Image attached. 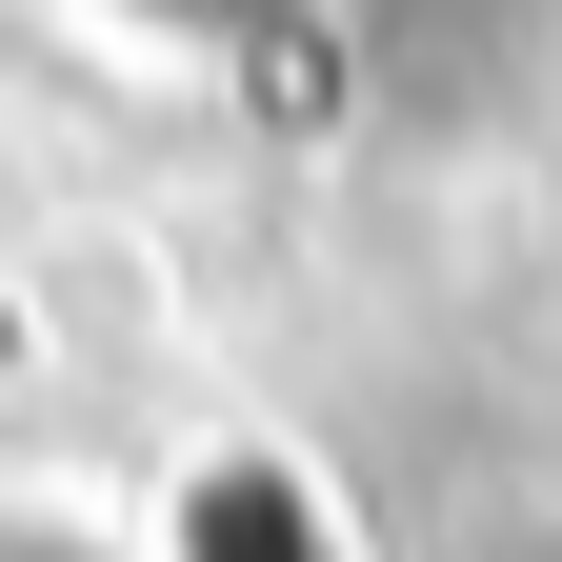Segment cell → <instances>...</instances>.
<instances>
[{"instance_id":"7a4b0ae2","label":"cell","mask_w":562,"mask_h":562,"mask_svg":"<svg viewBox=\"0 0 562 562\" xmlns=\"http://www.w3.org/2000/svg\"><path fill=\"white\" fill-rule=\"evenodd\" d=\"M140 21H181V41H241V21H281V0H140Z\"/></svg>"},{"instance_id":"6da1fadb","label":"cell","mask_w":562,"mask_h":562,"mask_svg":"<svg viewBox=\"0 0 562 562\" xmlns=\"http://www.w3.org/2000/svg\"><path fill=\"white\" fill-rule=\"evenodd\" d=\"M0 562H140V542L81 522V503H41V482H0Z\"/></svg>"}]
</instances>
